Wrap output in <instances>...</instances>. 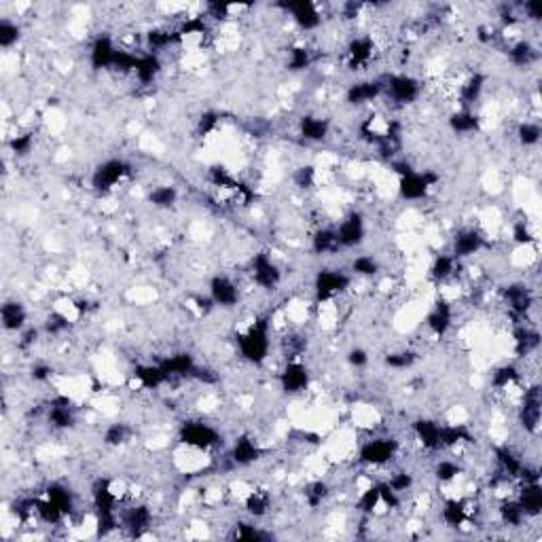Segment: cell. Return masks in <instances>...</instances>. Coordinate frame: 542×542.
I'll return each instance as SVG.
<instances>
[{"label":"cell","instance_id":"48","mask_svg":"<svg viewBox=\"0 0 542 542\" xmlns=\"http://www.w3.org/2000/svg\"><path fill=\"white\" fill-rule=\"evenodd\" d=\"M147 41H149L151 49L161 51V49H167L169 45L174 43V34H172V32H167V30L157 28V30H151V32L147 34Z\"/></svg>","mask_w":542,"mask_h":542},{"label":"cell","instance_id":"22","mask_svg":"<svg viewBox=\"0 0 542 542\" xmlns=\"http://www.w3.org/2000/svg\"><path fill=\"white\" fill-rule=\"evenodd\" d=\"M133 377L140 382L142 388L147 390H157L159 386L167 384V375L163 373L161 364H140V366H136L133 371Z\"/></svg>","mask_w":542,"mask_h":542},{"label":"cell","instance_id":"3","mask_svg":"<svg viewBox=\"0 0 542 542\" xmlns=\"http://www.w3.org/2000/svg\"><path fill=\"white\" fill-rule=\"evenodd\" d=\"M438 176L432 172H411L406 176H400L398 180V193L406 201H418L424 199L432 187H436Z\"/></svg>","mask_w":542,"mask_h":542},{"label":"cell","instance_id":"54","mask_svg":"<svg viewBox=\"0 0 542 542\" xmlns=\"http://www.w3.org/2000/svg\"><path fill=\"white\" fill-rule=\"evenodd\" d=\"M235 538H240V540H263V538H267V534L261 532V530L254 527V525L240 523V525L235 527Z\"/></svg>","mask_w":542,"mask_h":542},{"label":"cell","instance_id":"4","mask_svg":"<svg viewBox=\"0 0 542 542\" xmlns=\"http://www.w3.org/2000/svg\"><path fill=\"white\" fill-rule=\"evenodd\" d=\"M384 91L396 104H411L422 93V85L418 79L409 75H394L388 79V85H384Z\"/></svg>","mask_w":542,"mask_h":542},{"label":"cell","instance_id":"45","mask_svg":"<svg viewBox=\"0 0 542 542\" xmlns=\"http://www.w3.org/2000/svg\"><path fill=\"white\" fill-rule=\"evenodd\" d=\"M312 64V55L305 47H292L290 53H288V71L292 73H299V71H305Z\"/></svg>","mask_w":542,"mask_h":542},{"label":"cell","instance_id":"9","mask_svg":"<svg viewBox=\"0 0 542 542\" xmlns=\"http://www.w3.org/2000/svg\"><path fill=\"white\" fill-rule=\"evenodd\" d=\"M280 386L286 394H299L310 386V371L303 362L290 360L280 373Z\"/></svg>","mask_w":542,"mask_h":542},{"label":"cell","instance_id":"31","mask_svg":"<svg viewBox=\"0 0 542 542\" xmlns=\"http://www.w3.org/2000/svg\"><path fill=\"white\" fill-rule=\"evenodd\" d=\"M312 248L314 252L318 254H333L342 248L339 244V237H337V231L335 229H320L316 231V235L312 237Z\"/></svg>","mask_w":542,"mask_h":542},{"label":"cell","instance_id":"35","mask_svg":"<svg viewBox=\"0 0 542 542\" xmlns=\"http://www.w3.org/2000/svg\"><path fill=\"white\" fill-rule=\"evenodd\" d=\"M498 515H500L502 523L513 525V527L521 525L527 519V515L523 513V508H521V504L517 500H504L500 504V508H498Z\"/></svg>","mask_w":542,"mask_h":542},{"label":"cell","instance_id":"57","mask_svg":"<svg viewBox=\"0 0 542 542\" xmlns=\"http://www.w3.org/2000/svg\"><path fill=\"white\" fill-rule=\"evenodd\" d=\"M45 328H47V333H51V335L64 333V330L68 328V320H66L64 316H59V314H51V316L47 318V322H45Z\"/></svg>","mask_w":542,"mask_h":542},{"label":"cell","instance_id":"29","mask_svg":"<svg viewBox=\"0 0 542 542\" xmlns=\"http://www.w3.org/2000/svg\"><path fill=\"white\" fill-rule=\"evenodd\" d=\"M483 87H485V77L483 75H472L470 79H466L460 85V102H462V106L464 109L472 106L474 102L481 97Z\"/></svg>","mask_w":542,"mask_h":542},{"label":"cell","instance_id":"25","mask_svg":"<svg viewBox=\"0 0 542 542\" xmlns=\"http://www.w3.org/2000/svg\"><path fill=\"white\" fill-rule=\"evenodd\" d=\"M373 51H375V45H373V41L368 37H356L350 41L348 45V57H350V64L354 68H360L364 64L371 62L373 57Z\"/></svg>","mask_w":542,"mask_h":542},{"label":"cell","instance_id":"23","mask_svg":"<svg viewBox=\"0 0 542 542\" xmlns=\"http://www.w3.org/2000/svg\"><path fill=\"white\" fill-rule=\"evenodd\" d=\"M161 368L167 375V380H174V377H187L193 373L195 368V362H193V356L191 354H174L169 356L161 362Z\"/></svg>","mask_w":542,"mask_h":542},{"label":"cell","instance_id":"2","mask_svg":"<svg viewBox=\"0 0 542 542\" xmlns=\"http://www.w3.org/2000/svg\"><path fill=\"white\" fill-rule=\"evenodd\" d=\"M180 440L195 449H210L221 443V434L206 422H185L180 428Z\"/></svg>","mask_w":542,"mask_h":542},{"label":"cell","instance_id":"14","mask_svg":"<svg viewBox=\"0 0 542 542\" xmlns=\"http://www.w3.org/2000/svg\"><path fill=\"white\" fill-rule=\"evenodd\" d=\"M210 299L221 308H233L240 301V288L227 276H216L210 282Z\"/></svg>","mask_w":542,"mask_h":542},{"label":"cell","instance_id":"12","mask_svg":"<svg viewBox=\"0 0 542 542\" xmlns=\"http://www.w3.org/2000/svg\"><path fill=\"white\" fill-rule=\"evenodd\" d=\"M295 19V24L303 30H316L322 24V15L318 11V7L310 0H299V3H288L282 5Z\"/></svg>","mask_w":542,"mask_h":542},{"label":"cell","instance_id":"15","mask_svg":"<svg viewBox=\"0 0 542 542\" xmlns=\"http://www.w3.org/2000/svg\"><path fill=\"white\" fill-rule=\"evenodd\" d=\"M504 301L508 305V310L517 316H525L534 308V295L532 288L525 284H511L504 288Z\"/></svg>","mask_w":542,"mask_h":542},{"label":"cell","instance_id":"42","mask_svg":"<svg viewBox=\"0 0 542 542\" xmlns=\"http://www.w3.org/2000/svg\"><path fill=\"white\" fill-rule=\"evenodd\" d=\"M47 498L59 508L64 515H68V513L73 511V496H71V492H68L66 487H62V485H51L49 492H47Z\"/></svg>","mask_w":542,"mask_h":542},{"label":"cell","instance_id":"51","mask_svg":"<svg viewBox=\"0 0 542 542\" xmlns=\"http://www.w3.org/2000/svg\"><path fill=\"white\" fill-rule=\"evenodd\" d=\"M326 496H328V485L322 483V481L312 483V485L308 487V492H305V498H308V504H310L312 508L320 506V504L326 500Z\"/></svg>","mask_w":542,"mask_h":542},{"label":"cell","instance_id":"11","mask_svg":"<svg viewBox=\"0 0 542 542\" xmlns=\"http://www.w3.org/2000/svg\"><path fill=\"white\" fill-rule=\"evenodd\" d=\"M364 233H366L364 221L356 212L348 214L342 221V225H339V229H337V237H339V244H342V248H354V246L362 244Z\"/></svg>","mask_w":542,"mask_h":542},{"label":"cell","instance_id":"56","mask_svg":"<svg viewBox=\"0 0 542 542\" xmlns=\"http://www.w3.org/2000/svg\"><path fill=\"white\" fill-rule=\"evenodd\" d=\"M314 178H316V169L308 165V167H301V169H297L295 183H297L299 187H303V189H308V187H312V185H314Z\"/></svg>","mask_w":542,"mask_h":542},{"label":"cell","instance_id":"52","mask_svg":"<svg viewBox=\"0 0 542 542\" xmlns=\"http://www.w3.org/2000/svg\"><path fill=\"white\" fill-rule=\"evenodd\" d=\"M386 483H388L396 494L409 492V489L413 487V474H409V472H394Z\"/></svg>","mask_w":542,"mask_h":542},{"label":"cell","instance_id":"7","mask_svg":"<svg viewBox=\"0 0 542 542\" xmlns=\"http://www.w3.org/2000/svg\"><path fill=\"white\" fill-rule=\"evenodd\" d=\"M348 286H350V278L339 269H322V271H318V276L314 280V290H316L318 299H322V301L337 297Z\"/></svg>","mask_w":542,"mask_h":542},{"label":"cell","instance_id":"6","mask_svg":"<svg viewBox=\"0 0 542 542\" xmlns=\"http://www.w3.org/2000/svg\"><path fill=\"white\" fill-rule=\"evenodd\" d=\"M129 172V165L121 159H109L93 172V189L95 191H111L117 183H121Z\"/></svg>","mask_w":542,"mask_h":542},{"label":"cell","instance_id":"18","mask_svg":"<svg viewBox=\"0 0 542 542\" xmlns=\"http://www.w3.org/2000/svg\"><path fill=\"white\" fill-rule=\"evenodd\" d=\"M259 456H261V449L250 436L235 438V443L231 447V460L237 466H250L259 460Z\"/></svg>","mask_w":542,"mask_h":542},{"label":"cell","instance_id":"60","mask_svg":"<svg viewBox=\"0 0 542 542\" xmlns=\"http://www.w3.org/2000/svg\"><path fill=\"white\" fill-rule=\"evenodd\" d=\"M53 368L49 364H34L32 366V380L34 382H47L51 377Z\"/></svg>","mask_w":542,"mask_h":542},{"label":"cell","instance_id":"8","mask_svg":"<svg viewBox=\"0 0 542 542\" xmlns=\"http://www.w3.org/2000/svg\"><path fill=\"white\" fill-rule=\"evenodd\" d=\"M540 404H542L540 386H530L525 390L523 404L519 409V422H521L523 430L530 434H536L540 428Z\"/></svg>","mask_w":542,"mask_h":542},{"label":"cell","instance_id":"10","mask_svg":"<svg viewBox=\"0 0 542 542\" xmlns=\"http://www.w3.org/2000/svg\"><path fill=\"white\" fill-rule=\"evenodd\" d=\"M485 246V237L477 231V229H462L458 231V235L454 237V250L451 254L462 261L468 256H474L481 248Z\"/></svg>","mask_w":542,"mask_h":542},{"label":"cell","instance_id":"26","mask_svg":"<svg viewBox=\"0 0 542 542\" xmlns=\"http://www.w3.org/2000/svg\"><path fill=\"white\" fill-rule=\"evenodd\" d=\"M517 502L521 504L523 513H525L527 517L540 515V511H542V492H540V485H538V483H525L523 489L519 492Z\"/></svg>","mask_w":542,"mask_h":542},{"label":"cell","instance_id":"20","mask_svg":"<svg viewBox=\"0 0 542 542\" xmlns=\"http://www.w3.org/2000/svg\"><path fill=\"white\" fill-rule=\"evenodd\" d=\"M0 320H3V326L5 330H11V333H17L26 326V320H28V312L21 303L17 301H7L3 303V308H0Z\"/></svg>","mask_w":542,"mask_h":542},{"label":"cell","instance_id":"44","mask_svg":"<svg viewBox=\"0 0 542 542\" xmlns=\"http://www.w3.org/2000/svg\"><path fill=\"white\" fill-rule=\"evenodd\" d=\"M19 32L21 30L15 21H11V19L0 21V47H5V49L13 47L19 41Z\"/></svg>","mask_w":542,"mask_h":542},{"label":"cell","instance_id":"17","mask_svg":"<svg viewBox=\"0 0 542 542\" xmlns=\"http://www.w3.org/2000/svg\"><path fill=\"white\" fill-rule=\"evenodd\" d=\"M117 47L113 45V41L109 37H97L95 43L91 45L89 57H91V66L93 68H113L115 57H117Z\"/></svg>","mask_w":542,"mask_h":542},{"label":"cell","instance_id":"13","mask_svg":"<svg viewBox=\"0 0 542 542\" xmlns=\"http://www.w3.org/2000/svg\"><path fill=\"white\" fill-rule=\"evenodd\" d=\"M252 278L261 288H274L280 282V269L269 259V254H256L252 259Z\"/></svg>","mask_w":542,"mask_h":542},{"label":"cell","instance_id":"27","mask_svg":"<svg viewBox=\"0 0 542 542\" xmlns=\"http://www.w3.org/2000/svg\"><path fill=\"white\" fill-rule=\"evenodd\" d=\"M299 129H301V136L305 140L310 142H322L326 136H328V121L326 119H320V117H303L301 123H299Z\"/></svg>","mask_w":542,"mask_h":542},{"label":"cell","instance_id":"16","mask_svg":"<svg viewBox=\"0 0 542 542\" xmlns=\"http://www.w3.org/2000/svg\"><path fill=\"white\" fill-rule=\"evenodd\" d=\"M382 93H384L382 81H360V83H354L348 87L346 100L352 106H360V104H366V102L377 100Z\"/></svg>","mask_w":542,"mask_h":542},{"label":"cell","instance_id":"24","mask_svg":"<svg viewBox=\"0 0 542 542\" xmlns=\"http://www.w3.org/2000/svg\"><path fill=\"white\" fill-rule=\"evenodd\" d=\"M161 73V59L155 55V53H147V55H140L138 62H136V68H133V75L138 79L142 85H149L157 79V75Z\"/></svg>","mask_w":542,"mask_h":542},{"label":"cell","instance_id":"50","mask_svg":"<svg viewBox=\"0 0 542 542\" xmlns=\"http://www.w3.org/2000/svg\"><path fill=\"white\" fill-rule=\"evenodd\" d=\"M380 502H382V498H380V485H373V487H368V489L362 492L358 506H360L362 513H373V511L377 508Z\"/></svg>","mask_w":542,"mask_h":542},{"label":"cell","instance_id":"33","mask_svg":"<svg viewBox=\"0 0 542 542\" xmlns=\"http://www.w3.org/2000/svg\"><path fill=\"white\" fill-rule=\"evenodd\" d=\"M428 328L438 337H443L451 328V310L447 303H438V308L428 316Z\"/></svg>","mask_w":542,"mask_h":542},{"label":"cell","instance_id":"30","mask_svg":"<svg viewBox=\"0 0 542 542\" xmlns=\"http://www.w3.org/2000/svg\"><path fill=\"white\" fill-rule=\"evenodd\" d=\"M153 521V515H151V508L149 506H133L125 513V527H129L136 536H138L142 530H147Z\"/></svg>","mask_w":542,"mask_h":542},{"label":"cell","instance_id":"36","mask_svg":"<svg viewBox=\"0 0 542 542\" xmlns=\"http://www.w3.org/2000/svg\"><path fill=\"white\" fill-rule=\"evenodd\" d=\"M466 517H468V508H466V504L462 500L454 498V500L445 502V506H443V521H445V525L460 527V525H464Z\"/></svg>","mask_w":542,"mask_h":542},{"label":"cell","instance_id":"43","mask_svg":"<svg viewBox=\"0 0 542 542\" xmlns=\"http://www.w3.org/2000/svg\"><path fill=\"white\" fill-rule=\"evenodd\" d=\"M517 136H519V142H521L523 147H534V144L540 142L542 131H540V125H538V123L525 121V123H521V125L517 127Z\"/></svg>","mask_w":542,"mask_h":542},{"label":"cell","instance_id":"61","mask_svg":"<svg viewBox=\"0 0 542 542\" xmlns=\"http://www.w3.org/2000/svg\"><path fill=\"white\" fill-rule=\"evenodd\" d=\"M523 11H525V15H527L530 19H534V21L540 19V5H538V3H525V5H523Z\"/></svg>","mask_w":542,"mask_h":542},{"label":"cell","instance_id":"40","mask_svg":"<svg viewBox=\"0 0 542 542\" xmlns=\"http://www.w3.org/2000/svg\"><path fill=\"white\" fill-rule=\"evenodd\" d=\"M131 436V428L123 422H117V424H111L104 432V443L111 445V447H119V445H125Z\"/></svg>","mask_w":542,"mask_h":542},{"label":"cell","instance_id":"37","mask_svg":"<svg viewBox=\"0 0 542 542\" xmlns=\"http://www.w3.org/2000/svg\"><path fill=\"white\" fill-rule=\"evenodd\" d=\"M519 382V368L515 364H504V366H498L492 375V386L496 390H506L508 386H513Z\"/></svg>","mask_w":542,"mask_h":542},{"label":"cell","instance_id":"49","mask_svg":"<svg viewBox=\"0 0 542 542\" xmlns=\"http://www.w3.org/2000/svg\"><path fill=\"white\" fill-rule=\"evenodd\" d=\"M415 360H418L415 352H409V350L392 352V354L386 356V364L392 366V368H409Z\"/></svg>","mask_w":542,"mask_h":542},{"label":"cell","instance_id":"46","mask_svg":"<svg viewBox=\"0 0 542 542\" xmlns=\"http://www.w3.org/2000/svg\"><path fill=\"white\" fill-rule=\"evenodd\" d=\"M460 472H462V468H460L456 462H451V460H440V462L434 466V474H436V479H438L440 483L454 481L456 477H460Z\"/></svg>","mask_w":542,"mask_h":542},{"label":"cell","instance_id":"55","mask_svg":"<svg viewBox=\"0 0 542 542\" xmlns=\"http://www.w3.org/2000/svg\"><path fill=\"white\" fill-rule=\"evenodd\" d=\"M216 125H218V115L210 111V113H203V115L199 117L197 129H199V133H201V136H208L210 131H214V129H216Z\"/></svg>","mask_w":542,"mask_h":542},{"label":"cell","instance_id":"28","mask_svg":"<svg viewBox=\"0 0 542 542\" xmlns=\"http://www.w3.org/2000/svg\"><path fill=\"white\" fill-rule=\"evenodd\" d=\"M496 460H498V466H500V470H502L504 477H508V479L521 477L523 462H521V458H519L513 449H508V447L496 449Z\"/></svg>","mask_w":542,"mask_h":542},{"label":"cell","instance_id":"41","mask_svg":"<svg viewBox=\"0 0 542 542\" xmlns=\"http://www.w3.org/2000/svg\"><path fill=\"white\" fill-rule=\"evenodd\" d=\"M352 271L356 276H364V278H371V276H377L380 271V263L377 259H373L371 254H360L352 261Z\"/></svg>","mask_w":542,"mask_h":542},{"label":"cell","instance_id":"39","mask_svg":"<svg viewBox=\"0 0 542 542\" xmlns=\"http://www.w3.org/2000/svg\"><path fill=\"white\" fill-rule=\"evenodd\" d=\"M508 55H511V62L515 64V66H530L536 57H538V53H536V49L532 47V43H527V41H519L517 45H513L511 47V51H508Z\"/></svg>","mask_w":542,"mask_h":542},{"label":"cell","instance_id":"19","mask_svg":"<svg viewBox=\"0 0 542 542\" xmlns=\"http://www.w3.org/2000/svg\"><path fill=\"white\" fill-rule=\"evenodd\" d=\"M440 428L443 426L432 420H418L413 424V432H415L418 440L424 445V449H430V451L443 449L440 447Z\"/></svg>","mask_w":542,"mask_h":542},{"label":"cell","instance_id":"34","mask_svg":"<svg viewBox=\"0 0 542 542\" xmlns=\"http://www.w3.org/2000/svg\"><path fill=\"white\" fill-rule=\"evenodd\" d=\"M481 125V119L470 113L468 109H462L460 113H454L451 119H449V127L456 131V133H472L477 131Z\"/></svg>","mask_w":542,"mask_h":542},{"label":"cell","instance_id":"5","mask_svg":"<svg viewBox=\"0 0 542 542\" xmlns=\"http://www.w3.org/2000/svg\"><path fill=\"white\" fill-rule=\"evenodd\" d=\"M398 443L394 438H373L360 447V462L371 466H384L396 456Z\"/></svg>","mask_w":542,"mask_h":542},{"label":"cell","instance_id":"59","mask_svg":"<svg viewBox=\"0 0 542 542\" xmlns=\"http://www.w3.org/2000/svg\"><path fill=\"white\" fill-rule=\"evenodd\" d=\"M513 237L517 244H530L534 240V235L530 233V227L525 223H517L515 229H513Z\"/></svg>","mask_w":542,"mask_h":542},{"label":"cell","instance_id":"32","mask_svg":"<svg viewBox=\"0 0 542 542\" xmlns=\"http://www.w3.org/2000/svg\"><path fill=\"white\" fill-rule=\"evenodd\" d=\"M458 265H460V261H458L454 254H438V256L434 259L432 267H430V276H432L434 280L445 282V280H449V278L456 274V271H458Z\"/></svg>","mask_w":542,"mask_h":542},{"label":"cell","instance_id":"38","mask_svg":"<svg viewBox=\"0 0 542 542\" xmlns=\"http://www.w3.org/2000/svg\"><path fill=\"white\" fill-rule=\"evenodd\" d=\"M178 199V191L174 187H157L149 193V201L153 203L155 208H172Z\"/></svg>","mask_w":542,"mask_h":542},{"label":"cell","instance_id":"47","mask_svg":"<svg viewBox=\"0 0 542 542\" xmlns=\"http://www.w3.org/2000/svg\"><path fill=\"white\" fill-rule=\"evenodd\" d=\"M246 511L254 517H263L269 511V498L261 492H252L246 498Z\"/></svg>","mask_w":542,"mask_h":542},{"label":"cell","instance_id":"58","mask_svg":"<svg viewBox=\"0 0 542 542\" xmlns=\"http://www.w3.org/2000/svg\"><path fill=\"white\" fill-rule=\"evenodd\" d=\"M348 362H350L352 366H356V368L368 364V354H366V350H362V348H352V350L348 352Z\"/></svg>","mask_w":542,"mask_h":542},{"label":"cell","instance_id":"21","mask_svg":"<svg viewBox=\"0 0 542 542\" xmlns=\"http://www.w3.org/2000/svg\"><path fill=\"white\" fill-rule=\"evenodd\" d=\"M49 424L55 428H71L75 424V409L68 398H55L49 406Z\"/></svg>","mask_w":542,"mask_h":542},{"label":"cell","instance_id":"53","mask_svg":"<svg viewBox=\"0 0 542 542\" xmlns=\"http://www.w3.org/2000/svg\"><path fill=\"white\" fill-rule=\"evenodd\" d=\"M32 133H21V136H15V138H11L9 147L15 155H28L32 151Z\"/></svg>","mask_w":542,"mask_h":542},{"label":"cell","instance_id":"1","mask_svg":"<svg viewBox=\"0 0 542 542\" xmlns=\"http://www.w3.org/2000/svg\"><path fill=\"white\" fill-rule=\"evenodd\" d=\"M240 352L246 360L261 364L267 358L269 352V335H267V324L259 320L246 335L240 337Z\"/></svg>","mask_w":542,"mask_h":542}]
</instances>
